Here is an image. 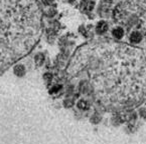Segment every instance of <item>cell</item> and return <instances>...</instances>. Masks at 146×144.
Segmentation results:
<instances>
[{
    "label": "cell",
    "mask_w": 146,
    "mask_h": 144,
    "mask_svg": "<svg viewBox=\"0 0 146 144\" xmlns=\"http://www.w3.org/2000/svg\"><path fill=\"white\" fill-rule=\"evenodd\" d=\"M108 29H109V24L105 20H101V21H99L97 23L96 32L98 34H104L105 32L108 31Z\"/></svg>",
    "instance_id": "2"
},
{
    "label": "cell",
    "mask_w": 146,
    "mask_h": 144,
    "mask_svg": "<svg viewBox=\"0 0 146 144\" xmlns=\"http://www.w3.org/2000/svg\"><path fill=\"white\" fill-rule=\"evenodd\" d=\"M60 87H62L60 85H56V86H54L52 90H50V93H54V92L58 91V90L60 89Z\"/></svg>",
    "instance_id": "10"
},
{
    "label": "cell",
    "mask_w": 146,
    "mask_h": 144,
    "mask_svg": "<svg viewBox=\"0 0 146 144\" xmlns=\"http://www.w3.org/2000/svg\"><path fill=\"white\" fill-rule=\"evenodd\" d=\"M78 107H79L80 109H82V110H88L89 108H90V104H89L86 100L82 99L78 102Z\"/></svg>",
    "instance_id": "6"
},
{
    "label": "cell",
    "mask_w": 146,
    "mask_h": 144,
    "mask_svg": "<svg viewBox=\"0 0 146 144\" xmlns=\"http://www.w3.org/2000/svg\"><path fill=\"white\" fill-rule=\"evenodd\" d=\"M35 61L37 65H42V63L44 62V55L42 53H37L35 57Z\"/></svg>",
    "instance_id": "7"
},
{
    "label": "cell",
    "mask_w": 146,
    "mask_h": 144,
    "mask_svg": "<svg viewBox=\"0 0 146 144\" xmlns=\"http://www.w3.org/2000/svg\"><path fill=\"white\" fill-rule=\"evenodd\" d=\"M138 113H139L141 118L146 119V107H141L139 110H138Z\"/></svg>",
    "instance_id": "8"
},
{
    "label": "cell",
    "mask_w": 146,
    "mask_h": 144,
    "mask_svg": "<svg viewBox=\"0 0 146 144\" xmlns=\"http://www.w3.org/2000/svg\"><path fill=\"white\" fill-rule=\"evenodd\" d=\"M91 120H92L93 123H99L100 121H101V116L98 114H95L94 116L91 118Z\"/></svg>",
    "instance_id": "9"
},
{
    "label": "cell",
    "mask_w": 146,
    "mask_h": 144,
    "mask_svg": "<svg viewBox=\"0 0 146 144\" xmlns=\"http://www.w3.org/2000/svg\"><path fill=\"white\" fill-rule=\"evenodd\" d=\"M142 39H143V36H142V34L139 31H133L130 34V36H129V40H130L131 43H133V44L140 43L142 41Z\"/></svg>",
    "instance_id": "3"
},
{
    "label": "cell",
    "mask_w": 146,
    "mask_h": 144,
    "mask_svg": "<svg viewBox=\"0 0 146 144\" xmlns=\"http://www.w3.org/2000/svg\"><path fill=\"white\" fill-rule=\"evenodd\" d=\"M54 1V0H42V2L44 3V4H46V5H50V3H52Z\"/></svg>",
    "instance_id": "11"
},
{
    "label": "cell",
    "mask_w": 146,
    "mask_h": 144,
    "mask_svg": "<svg viewBox=\"0 0 146 144\" xmlns=\"http://www.w3.org/2000/svg\"><path fill=\"white\" fill-rule=\"evenodd\" d=\"M38 35L33 0H0V75L31 50Z\"/></svg>",
    "instance_id": "1"
},
{
    "label": "cell",
    "mask_w": 146,
    "mask_h": 144,
    "mask_svg": "<svg viewBox=\"0 0 146 144\" xmlns=\"http://www.w3.org/2000/svg\"><path fill=\"white\" fill-rule=\"evenodd\" d=\"M112 35L116 39H121L124 36V30L120 26H117V27H115L114 29L112 30Z\"/></svg>",
    "instance_id": "4"
},
{
    "label": "cell",
    "mask_w": 146,
    "mask_h": 144,
    "mask_svg": "<svg viewBox=\"0 0 146 144\" xmlns=\"http://www.w3.org/2000/svg\"><path fill=\"white\" fill-rule=\"evenodd\" d=\"M14 71L16 75L22 76L23 74H25V67H24L22 64H17V65L14 67Z\"/></svg>",
    "instance_id": "5"
}]
</instances>
